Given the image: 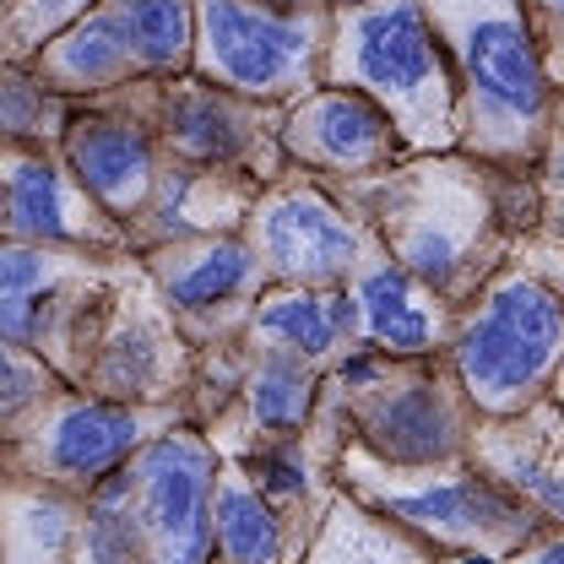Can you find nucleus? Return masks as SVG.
<instances>
[{
	"label": "nucleus",
	"mask_w": 564,
	"mask_h": 564,
	"mask_svg": "<svg viewBox=\"0 0 564 564\" xmlns=\"http://www.w3.org/2000/svg\"><path fill=\"white\" fill-rule=\"evenodd\" d=\"M445 358L478 419H516L538 408L564 358V293L527 256H510L456 310Z\"/></svg>",
	"instance_id": "nucleus-4"
},
{
	"label": "nucleus",
	"mask_w": 564,
	"mask_h": 564,
	"mask_svg": "<svg viewBox=\"0 0 564 564\" xmlns=\"http://www.w3.org/2000/svg\"><path fill=\"white\" fill-rule=\"evenodd\" d=\"M66 564H152V549H147L137 516H131V499H126L120 473L104 489L87 494L82 532H76V549H70Z\"/></svg>",
	"instance_id": "nucleus-25"
},
{
	"label": "nucleus",
	"mask_w": 564,
	"mask_h": 564,
	"mask_svg": "<svg viewBox=\"0 0 564 564\" xmlns=\"http://www.w3.org/2000/svg\"><path fill=\"white\" fill-rule=\"evenodd\" d=\"M326 391L343 413L348 445L386 467L462 462L478 429V408L467 402L445 352H348L337 369H326Z\"/></svg>",
	"instance_id": "nucleus-6"
},
{
	"label": "nucleus",
	"mask_w": 564,
	"mask_h": 564,
	"mask_svg": "<svg viewBox=\"0 0 564 564\" xmlns=\"http://www.w3.org/2000/svg\"><path fill=\"white\" fill-rule=\"evenodd\" d=\"M70 98L44 87V76L28 61H0V141L28 147H61Z\"/></svg>",
	"instance_id": "nucleus-26"
},
{
	"label": "nucleus",
	"mask_w": 564,
	"mask_h": 564,
	"mask_svg": "<svg viewBox=\"0 0 564 564\" xmlns=\"http://www.w3.org/2000/svg\"><path fill=\"white\" fill-rule=\"evenodd\" d=\"M245 343L299 352L321 369H337L348 352H358L348 288H304V282H267L250 321Z\"/></svg>",
	"instance_id": "nucleus-20"
},
{
	"label": "nucleus",
	"mask_w": 564,
	"mask_h": 564,
	"mask_svg": "<svg viewBox=\"0 0 564 564\" xmlns=\"http://www.w3.org/2000/svg\"><path fill=\"white\" fill-rule=\"evenodd\" d=\"M332 484L451 560H505L549 527L521 494H510L467 456L434 467H386L358 445H343Z\"/></svg>",
	"instance_id": "nucleus-5"
},
{
	"label": "nucleus",
	"mask_w": 564,
	"mask_h": 564,
	"mask_svg": "<svg viewBox=\"0 0 564 564\" xmlns=\"http://www.w3.org/2000/svg\"><path fill=\"white\" fill-rule=\"evenodd\" d=\"M332 6H348V0H332Z\"/></svg>",
	"instance_id": "nucleus-35"
},
{
	"label": "nucleus",
	"mask_w": 564,
	"mask_h": 564,
	"mask_svg": "<svg viewBox=\"0 0 564 564\" xmlns=\"http://www.w3.org/2000/svg\"><path fill=\"white\" fill-rule=\"evenodd\" d=\"M61 158L70 163L76 185L104 207V217L131 234L169 163L152 126V76L98 98H76L61 131Z\"/></svg>",
	"instance_id": "nucleus-13"
},
{
	"label": "nucleus",
	"mask_w": 564,
	"mask_h": 564,
	"mask_svg": "<svg viewBox=\"0 0 564 564\" xmlns=\"http://www.w3.org/2000/svg\"><path fill=\"white\" fill-rule=\"evenodd\" d=\"M532 185H538V234L564 245V93L554 104V126H549V141L532 163Z\"/></svg>",
	"instance_id": "nucleus-29"
},
{
	"label": "nucleus",
	"mask_w": 564,
	"mask_h": 564,
	"mask_svg": "<svg viewBox=\"0 0 564 564\" xmlns=\"http://www.w3.org/2000/svg\"><path fill=\"white\" fill-rule=\"evenodd\" d=\"M87 499L0 473V564H66Z\"/></svg>",
	"instance_id": "nucleus-24"
},
{
	"label": "nucleus",
	"mask_w": 564,
	"mask_h": 564,
	"mask_svg": "<svg viewBox=\"0 0 564 564\" xmlns=\"http://www.w3.org/2000/svg\"><path fill=\"white\" fill-rule=\"evenodd\" d=\"M499 564H564V527H543L538 538H527L516 554H505Z\"/></svg>",
	"instance_id": "nucleus-32"
},
{
	"label": "nucleus",
	"mask_w": 564,
	"mask_h": 564,
	"mask_svg": "<svg viewBox=\"0 0 564 564\" xmlns=\"http://www.w3.org/2000/svg\"><path fill=\"white\" fill-rule=\"evenodd\" d=\"M321 82L380 104L408 152H451L462 141L456 76L423 0H348L332 6Z\"/></svg>",
	"instance_id": "nucleus-3"
},
{
	"label": "nucleus",
	"mask_w": 564,
	"mask_h": 564,
	"mask_svg": "<svg viewBox=\"0 0 564 564\" xmlns=\"http://www.w3.org/2000/svg\"><path fill=\"white\" fill-rule=\"evenodd\" d=\"M0 239L70 245L98 256H137L126 228L76 185L61 147L0 141Z\"/></svg>",
	"instance_id": "nucleus-16"
},
{
	"label": "nucleus",
	"mask_w": 564,
	"mask_h": 564,
	"mask_svg": "<svg viewBox=\"0 0 564 564\" xmlns=\"http://www.w3.org/2000/svg\"><path fill=\"white\" fill-rule=\"evenodd\" d=\"M109 256L98 250H70V245H28V239H0V299H44L70 282L93 278Z\"/></svg>",
	"instance_id": "nucleus-27"
},
{
	"label": "nucleus",
	"mask_w": 564,
	"mask_h": 564,
	"mask_svg": "<svg viewBox=\"0 0 564 564\" xmlns=\"http://www.w3.org/2000/svg\"><path fill=\"white\" fill-rule=\"evenodd\" d=\"M364 228L386 245L445 304H467L484 282L538 234V185L532 169H505L451 152H408L380 174L337 185Z\"/></svg>",
	"instance_id": "nucleus-1"
},
{
	"label": "nucleus",
	"mask_w": 564,
	"mask_h": 564,
	"mask_svg": "<svg viewBox=\"0 0 564 564\" xmlns=\"http://www.w3.org/2000/svg\"><path fill=\"white\" fill-rule=\"evenodd\" d=\"M152 126L174 163L212 169V174H239V180H278L288 169L282 158V109L239 98L196 70L180 76H152Z\"/></svg>",
	"instance_id": "nucleus-12"
},
{
	"label": "nucleus",
	"mask_w": 564,
	"mask_h": 564,
	"mask_svg": "<svg viewBox=\"0 0 564 564\" xmlns=\"http://www.w3.org/2000/svg\"><path fill=\"white\" fill-rule=\"evenodd\" d=\"M191 380H196V348L185 343L180 321L169 315L163 293L141 272L137 256H120L93 293L70 386L109 402L163 408V402H185Z\"/></svg>",
	"instance_id": "nucleus-8"
},
{
	"label": "nucleus",
	"mask_w": 564,
	"mask_h": 564,
	"mask_svg": "<svg viewBox=\"0 0 564 564\" xmlns=\"http://www.w3.org/2000/svg\"><path fill=\"white\" fill-rule=\"evenodd\" d=\"M55 380H61V375H55L39 352H28V348H17V343L0 337V429L17 419L33 397H44Z\"/></svg>",
	"instance_id": "nucleus-30"
},
{
	"label": "nucleus",
	"mask_w": 564,
	"mask_h": 564,
	"mask_svg": "<svg viewBox=\"0 0 564 564\" xmlns=\"http://www.w3.org/2000/svg\"><path fill=\"white\" fill-rule=\"evenodd\" d=\"M239 234L261 261L267 282H304V288H348L369 245L364 217L337 196V185L293 163L256 191Z\"/></svg>",
	"instance_id": "nucleus-11"
},
{
	"label": "nucleus",
	"mask_w": 564,
	"mask_h": 564,
	"mask_svg": "<svg viewBox=\"0 0 564 564\" xmlns=\"http://www.w3.org/2000/svg\"><path fill=\"white\" fill-rule=\"evenodd\" d=\"M293 564H499V560H451V554L429 549L423 538H413L408 527H397L391 516H380L364 499L337 489Z\"/></svg>",
	"instance_id": "nucleus-22"
},
{
	"label": "nucleus",
	"mask_w": 564,
	"mask_h": 564,
	"mask_svg": "<svg viewBox=\"0 0 564 564\" xmlns=\"http://www.w3.org/2000/svg\"><path fill=\"white\" fill-rule=\"evenodd\" d=\"M348 299L352 326H358V352L423 358V352H445L451 332H456V304H445L429 282H419L402 261H391L375 234L352 267Z\"/></svg>",
	"instance_id": "nucleus-18"
},
{
	"label": "nucleus",
	"mask_w": 564,
	"mask_h": 564,
	"mask_svg": "<svg viewBox=\"0 0 564 564\" xmlns=\"http://www.w3.org/2000/svg\"><path fill=\"white\" fill-rule=\"evenodd\" d=\"M543 402L564 419V358H560V369H554V380H549V397H543Z\"/></svg>",
	"instance_id": "nucleus-33"
},
{
	"label": "nucleus",
	"mask_w": 564,
	"mask_h": 564,
	"mask_svg": "<svg viewBox=\"0 0 564 564\" xmlns=\"http://www.w3.org/2000/svg\"><path fill=\"white\" fill-rule=\"evenodd\" d=\"M212 564H217V560H212Z\"/></svg>",
	"instance_id": "nucleus-36"
},
{
	"label": "nucleus",
	"mask_w": 564,
	"mask_h": 564,
	"mask_svg": "<svg viewBox=\"0 0 564 564\" xmlns=\"http://www.w3.org/2000/svg\"><path fill=\"white\" fill-rule=\"evenodd\" d=\"M521 11H527V28L538 39L549 82L564 93V0H521Z\"/></svg>",
	"instance_id": "nucleus-31"
},
{
	"label": "nucleus",
	"mask_w": 564,
	"mask_h": 564,
	"mask_svg": "<svg viewBox=\"0 0 564 564\" xmlns=\"http://www.w3.org/2000/svg\"><path fill=\"white\" fill-rule=\"evenodd\" d=\"M256 180L239 174H212L191 163H163V180L152 191V202L131 223V250H152L163 239H191V234H239L245 212L256 202Z\"/></svg>",
	"instance_id": "nucleus-21"
},
{
	"label": "nucleus",
	"mask_w": 564,
	"mask_h": 564,
	"mask_svg": "<svg viewBox=\"0 0 564 564\" xmlns=\"http://www.w3.org/2000/svg\"><path fill=\"white\" fill-rule=\"evenodd\" d=\"M185 419H191L185 402L141 408V402H109V397H93V391H76L66 380H55L44 397H33L0 429V473L87 499L93 489H104L152 434H163Z\"/></svg>",
	"instance_id": "nucleus-7"
},
{
	"label": "nucleus",
	"mask_w": 564,
	"mask_h": 564,
	"mask_svg": "<svg viewBox=\"0 0 564 564\" xmlns=\"http://www.w3.org/2000/svg\"><path fill=\"white\" fill-rule=\"evenodd\" d=\"M93 0H6V28H11V61H33L61 28H70Z\"/></svg>",
	"instance_id": "nucleus-28"
},
{
	"label": "nucleus",
	"mask_w": 564,
	"mask_h": 564,
	"mask_svg": "<svg viewBox=\"0 0 564 564\" xmlns=\"http://www.w3.org/2000/svg\"><path fill=\"white\" fill-rule=\"evenodd\" d=\"M191 11L196 76L278 109L321 87L332 0H191Z\"/></svg>",
	"instance_id": "nucleus-9"
},
{
	"label": "nucleus",
	"mask_w": 564,
	"mask_h": 564,
	"mask_svg": "<svg viewBox=\"0 0 564 564\" xmlns=\"http://www.w3.org/2000/svg\"><path fill=\"white\" fill-rule=\"evenodd\" d=\"M0 61H11V28H6V0H0Z\"/></svg>",
	"instance_id": "nucleus-34"
},
{
	"label": "nucleus",
	"mask_w": 564,
	"mask_h": 564,
	"mask_svg": "<svg viewBox=\"0 0 564 564\" xmlns=\"http://www.w3.org/2000/svg\"><path fill=\"white\" fill-rule=\"evenodd\" d=\"M196 11L191 0H93L70 28H61L28 66L61 98H98L147 76L191 70Z\"/></svg>",
	"instance_id": "nucleus-10"
},
{
	"label": "nucleus",
	"mask_w": 564,
	"mask_h": 564,
	"mask_svg": "<svg viewBox=\"0 0 564 564\" xmlns=\"http://www.w3.org/2000/svg\"><path fill=\"white\" fill-rule=\"evenodd\" d=\"M141 272L163 293L169 315L180 321L185 343L196 352L228 348L245 337V321L267 288L261 261L250 256L245 234H191L137 250Z\"/></svg>",
	"instance_id": "nucleus-15"
},
{
	"label": "nucleus",
	"mask_w": 564,
	"mask_h": 564,
	"mask_svg": "<svg viewBox=\"0 0 564 564\" xmlns=\"http://www.w3.org/2000/svg\"><path fill=\"white\" fill-rule=\"evenodd\" d=\"M278 141L293 169H304L326 185H348V180L380 174L397 158H408L391 115L337 82H321V87L299 93L293 104H282Z\"/></svg>",
	"instance_id": "nucleus-17"
},
{
	"label": "nucleus",
	"mask_w": 564,
	"mask_h": 564,
	"mask_svg": "<svg viewBox=\"0 0 564 564\" xmlns=\"http://www.w3.org/2000/svg\"><path fill=\"white\" fill-rule=\"evenodd\" d=\"M212 560L217 564H293L299 543L278 505L250 484L239 462H217L212 484Z\"/></svg>",
	"instance_id": "nucleus-23"
},
{
	"label": "nucleus",
	"mask_w": 564,
	"mask_h": 564,
	"mask_svg": "<svg viewBox=\"0 0 564 564\" xmlns=\"http://www.w3.org/2000/svg\"><path fill=\"white\" fill-rule=\"evenodd\" d=\"M423 11L456 76V147L505 169H532L554 126L560 87L543 70L521 0H423Z\"/></svg>",
	"instance_id": "nucleus-2"
},
{
	"label": "nucleus",
	"mask_w": 564,
	"mask_h": 564,
	"mask_svg": "<svg viewBox=\"0 0 564 564\" xmlns=\"http://www.w3.org/2000/svg\"><path fill=\"white\" fill-rule=\"evenodd\" d=\"M467 462L521 494L549 527H564V419L549 402L516 419H478Z\"/></svg>",
	"instance_id": "nucleus-19"
},
{
	"label": "nucleus",
	"mask_w": 564,
	"mask_h": 564,
	"mask_svg": "<svg viewBox=\"0 0 564 564\" xmlns=\"http://www.w3.org/2000/svg\"><path fill=\"white\" fill-rule=\"evenodd\" d=\"M217 451L196 423H174L152 434L137 456L120 467L152 564H212V484Z\"/></svg>",
	"instance_id": "nucleus-14"
}]
</instances>
